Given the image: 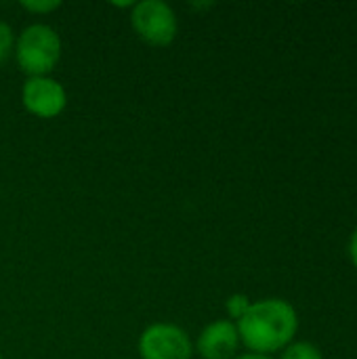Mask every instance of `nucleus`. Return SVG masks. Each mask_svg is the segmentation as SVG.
<instances>
[{"label":"nucleus","instance_id":"423d86ee","mask_svg":"<svg viewBox=\"0 0 357 359\" xmlns=\"http://www.w3.org/2000/svg\"><path fill=\"white\" fill-rule=\"evenodd\" d=\"M240 347L238 326L227 318L206 324L194 341V353L202 359H236Z\"/></svg>","mask_w":357,"mask_h":359},{"label":"nucleus","instance_id":"f257e3e1","mask_svg":"<svg viewBox=\"0 0 357 359\" xmlns=\"http://www.w3.org/2000/svg\"><path fill=\"white\" fill-rule=\"evenodd\" d=\"M240 343L248 353L274 358L297 341L301 320L297 307L280 297L252 301L246 316L236 322Z\"/></svg>","mask_w":357,"mask_h":359},{"label":"nucleus","instance_id":"39448f33","mask_svg":"<svg viewBox=\"0 0 357 359\" xmlns=\"http://www.w3.org/2000/svg\"><path fill=\"white\" fill-rule=\"evenodd\" d=\"M21 103L27 114L50 120L57 118L67 105L65 86L53 76H32L25 78L21 86Z\"/></svg>","mask_w":357,"mask_h":359},{"label":"nucleus","instance_id":"6e6552de","mask_svg":"<svg viewBox=\"0 0 357 359\" xmlns=\"http://www.w3.org/2000/svg\"><path fill=\"white\" fill-rule=\"evenodd\" d=\"M250 305H252V299H250L248 294L236 292V294L227 297V301H225L227 320H231L234 324H236V322H240V320L246 316V311L250 309Z\"/></svg>","mask_w":357,"mask_h":359},{"label":"nucleus","instance_id":"f03ea898","mask_svg":"<svg viewBox=\"0 0 357 359\" xmlns=\"http://www.w3.org/2000/svg\"><path fill=\"white\" fill-rule=\"evenodd\" d=\"M63 42L57 29L48 23H29L15 40L13 57L27 78L50 76L61 59Z\"/></svg>","mask_w":357,"mask_h":359},{"label":"nucleus","instance_id":"1a4fd4ad","mask_svg":"<svg viewBox=\"0 0 357 359\" xmlns=\"http://www.w3.org/2000/svg\"><path fill=\"white\" fill-rule=\"evenodd\" d=\"M15 40H17L15 29H13L6 21L0 19V63H6V61L13 57Z\"/></svg>","mask_w":357,"mask_h":359},{"label":"nucleus","instance_id":"7ed1b4c3","mask_svg":"<svg viewBox=\"0 0 357 359\" xmlns=\"http://www.w3.org/2000/svg\"><path fill=\"white\" fill-rule=\"evenodd\" d=\"M128 19L133 32L151 46H168L179 34V17L175 8L164 0L135 2Z\"/></svg>","mask_w":357,"mask_h":359},{"label":"nucleus","instance_id":"f8f14e48","mask_svg":"<svg viewBox=\"0 0 357 359\" xmlns=\"http://www.w3.org/2000/svg\"><path fill=\"white\" fill-rule=\"evenodd\" d=\"M236 359H274V358H265V355H257V353H240Z\"/></svg>","mask_w":357,"mask_h":359},{"label":"nucleus","instance_id":"20e7f679","mask_svg":"<svg viewBox=\"0 0 357 359\" xmlns=\"http://www.w3.org/2000/svg\"><path fill=\"white\" fill-rule=\"evenodd\" d=\"M137 351L141 359H191L194 341L181 326L156 322L141 332Z\"/></svg>","mask_w":357,"mask_h":359},{"label":"nucleus","instance_id":"ddd939ff","mask_svg":"<svg viewBox=\"0 0 357 359\" xmlns=\"http://www.w3.org/2000/svg\"><path fill=\"white\" fill-rule=\"evenodd\" d=\"M0 359H2V355H0Z\"/></svg>","mask_w":357,"mask_h":359},{"label":"nucleus","instance_id":"0eeeda50","mask_svg":"<svg viewBox=\"0 0 357 359\" xmlns=\"http://www.w3.org/2000/svg\"><path fill=\"white\" fill-rule=\"evenodd\" d=\"M278 359H324L322 349L311 341H292L286 349L278 353Z\"/></svg>","mask_w":357,"mask_h":359},{"label":"nucleus","instance_id":"9b49d317","mask_svg":"<svg viewBox=\"0 0 357 359\" xmlns=\"http://www.w3.org/2000/svg\"><path fill=\"white\" fill-rule=\"evenodd\" d=\"M347 257H349L353 269H357V227L351 231V236L347 240Z\"/></svg>","mask_w":357,"mask_h":359},{"label":"nucleus","instance_id":"9d476101","mask_svg":"<svg viewBox=\"0 0 357 359\" xmlns=\"http://www.w3.org/2000/svg\"><path fill=\"white\" fill-rule=\"evenodd\" d=\"M59 6H61L59 0H23L21 2V8H25L32 15H48V13H55Z\"/></svg>","mask_w":357,"mask_h":359}]
</instances>
